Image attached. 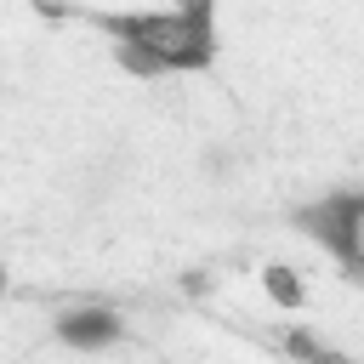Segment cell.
Wrapping results in <instances>:
<instances>
[{
  "label": "cell",
  "mask_w": 364,
  "mask_h": 364,
  "mask_svg": "<svg viewBox=\"0 0 364 364\" xmlns=\"http://www.w3.org/2000/svg\"><path fill=\"white\" fill-rule=\"evenodd\" d=\"M296 228L318 250H330L353 284H364V193H353V188L324 193V199H313V205L296 210Z\"/></svg>",
  "instance_id": "7a4b0ae2"
},
{
  "label": "cell",
  "mask_w": 364,
  "mask_h": 364,
  "mask_svg": "<svg viewBox=\"0 0 364 364\" xmlns=\"http://www.w3.org/2000/svg\"><path fill=\"white\" fill-rule=\"evenodd\" d=\"M57 341L63 347H80V353H97V347H114L119 336H125V318L114 313V307H68V313H57Z\"/></svg>",
  "instance_id": "3957f363"
},
{
  "label": "cell",
  "mask_w": 364,
  "mask_h": 364,
  "mask_svg": "<svg viewBox=\"0 0 364 364\" xmlns=\"http://www.w3.org/2000/svg\"><path fill=\"white\" fill-rule=\"evenodd\" d=\"M284 347H290L301 364H353L347 353H336V347H330V341H318L313 330H290V336H284Z\"/></svg>",
  "instance_id": "277c9868"
},
{
  "label": "cell",
  "mask_w": 364,
  "mask_h": 364,
  "mask_svg": "<svg viewBox=\"0 0 364 364\" xmlns=\"http://www.w3.org/2000/svg\"><path fill=\"white\" fill-rule=\"evenodd\" d=\"M262 284H267V296H273L279 307H301V279H296V267H279V262H273V267L262 273Z\"/></svg>",
  "instance_id": "5b68a950"
},
{
  "label": "cell",
  "mask_w": 364,
  "mask_h": 364,
  "mask_svg": "<svg viewBox=\"0 0 364 364\" xmlns=\"http://www.w3.org/2000/svg\"><path fill=\"white\" fill-rule=\"evenodd\" d=\"M0 296H6V273H0Z\"/></svg>",
  "instance_id": "8992f818"
},
{
  "label": "cell",
  "mask_w": 364,
  "mask_h": 364,
  "mask_svg": "<svg viewBox=\"0 0 364 364\" xmlns=\"http://www.w3.org/2000/svg\"><path fill=\"white\" fill-rule=\"evenodd\" d=\"M114 40V63L136 80L199 74L216 63V0H182L176 11H80Z\"/></svg>",
  "instance_id": "6da1fadb"
}]
</instances>
